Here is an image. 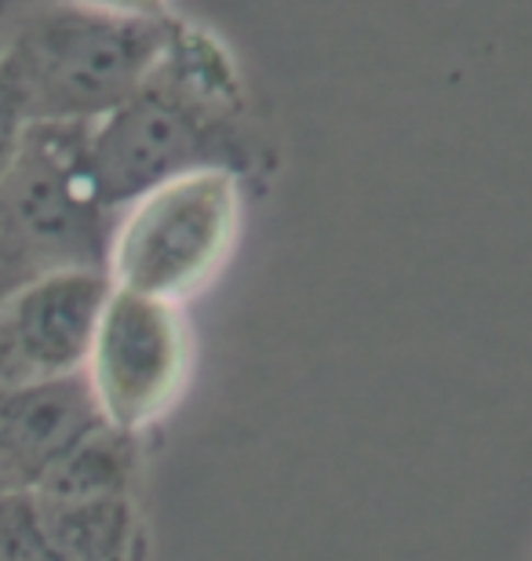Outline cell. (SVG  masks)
I'll list each match as a JSON object with an SVG mask.
<instances>
[{"mask_svg": "<svg viewBox=\"0 0 532 561\" xmlns=\"http://www.w3.org/2000/svg\"><path fill=\"white\" fill-rule=\"evenodd\" d=\"M113 211L88 164V125H33L0 183V244L33 280L106 271Z\"/></svg>", "mask_w": 532, "mask_h": 561, "instance_id": "cell-4", "label": "cell"}, {"mask_svg": "<svg viewBox=\"0 0 532 561\" xmlns=\"http://www.w3.org/2000/svg\"><path fill=\"white\" fill-rule=\"evenodd\" d=\"M194 332L183 307L113 288L84 362V383L113 431L139 437L183 401Z\"/></svg>", "mask_w": 532, "mask_h": 561, "instance_id": "cell-5", "label": "cell"}, {"mask_svg": "<svg viewBox=\"0 0 532 561\" xmlns=\"http://www.w3.org/2000/svg\"><path fill=\"white\" fill-rule=\"evenodd\" d=\"M88 164L113 211L190 172L248 179L267 168L245 77L219 33L176 15L146 81L88 125Z\"/></svg>", "mask_w": 532, "mask_h": 561, "instance_id": "cell-1", "label": "cell"}, {"mask_svg": "<svg viewBox=\"0 0 532 561\" xmlns=\"http://www.w3.org/2000/svg\"><path fill=\"white\" fill-rule=\"evenodd\" d=\"M139 518L132 496L59 500L0 492V561H135Z\"/></svg>", "mask_w": 532, "mask_h": 561, "instance_id": "cell-7", "label": "cell"}, {"mask_svg": "<svg viewBox=\"0 0 532 561\" xmlns=\"http://www.w3.org/2000/svg\"><path fill=\"white\" fill-rule=\"evenodd\" d=\"M30 274L22 271V266L11 260V252L0 244V307L8 302V296H15V291L22 288V285H30Z\"/></svg>", "mask_w": 532, "mask_h": 561, "instance_id": "cell-12", "label": "cell"}, {"mask_svg": "<svg viewBox=\"0 0 532 561\" xmlns=\"http://www.w3.org/2000/svg\"><path fill=\"white\" fill-rule=\"evenodd\" d=\"M110 291L106 271H55L8 296L0 307V387L84 373Z\"/></svg>", "mask_w": 532, "mask_h": 561, "instance_id": "cell-6", "label": "cell"}, {"mask_svg": "<svg viewBox=\"0 0 532 561\" xmlns=\"http://www.w3.org/2000/svg\"><path fill=\"white\" fill-rule=\"evenodd\" d=\"M172 22L113 19L66 0H0V59L33 125H95L146 81Z\"/></svg>", "mask_w": 532, "mask_h": 561, "instance_id": "cell-2", "label": "cell"}, {"mask_svg": "<svg viewBox=\"0 0 532 561\" xmlns=\"http://www.w3.org/2000/svg\"><path fill=\"white\" fill-rule=\"evenodd\" d=\"M73 8L99 11V15L113 19H135V22H168L176 19L172 0H66Z\"/></svg>", "mask_w": 532, "mask_h": 561, "instance_id": "cell-11", "label": "cell"}, {"mask_svg": "<svg viewBox=\"0 0 532 561\" xmlns=\"http://www.w3.org/2000/svg\"><path fill=\"white\" fill-rule=\"evenodd\" d=\"M30 128H33V117L26 106V95H22L11 66L0 59V183H4L8 168L15 164Z\"/></svg>", "mask_w": 532, "mask_h": 561, "instance_id": "cell-10", "label": "cell"}, {"mask_svg": "<svg viewBox=\"0 0 532 561\" xmlns=\"http://www.w3.org/2000/svg\"><path fill=\"white\" fill-rule=\"evenodd\" d=\"M103 426L84 373L0 387V492H26Z\"/></svg>", "mask_w": 532, "mask_h": 561, "instance_id": "cell-8", "label": "cell"}, {"mask_svg": "<svg viewBox=\"0 0 532 561\" xmlns=\"http://www.w3.org/2000/svg\"><path fill=\"white\" fill-rule=\"evenodd\" d=\"M135 437L99 426L81 445L70 448L48 474H44L33 492L59 500H106V496H132L135 481ZM30 492V489H26Z\"/></svg>", "mask_w": 532, "mask_h": 561, "instance_id": "cell-9", "label": "cell"}, {"mask_svg": "<svg viewBox=\"0 0 532 561\" xmlns=\"http://www.w3.org/2000/svg\"><path fill=\"white\" fill-rule=\"evenodd\" d=\"M245 179L190 172L117 211L106 255L113 288L186 307L201 296L241 241Z\"/></svg>", "mask_w": 532, "mask_h": 561, "instance_id": "cell-3", "label": "cell"}]
</instances>
